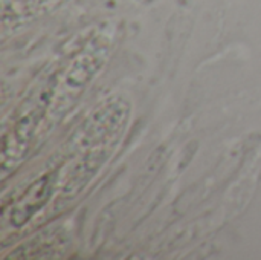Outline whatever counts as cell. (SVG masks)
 <instances>
[{
  "mask_svg": "<svg viewBox=\"0 0 261 260\" xmlns=\"http://www.w3.org/2000/svg\"><path fill=\"white\" fill-rule=\"evenodd\" d=\"M67 0H2V26L8 28L26 25L40 15H44Z\"/></svg>",
  "mask_w": 261,
  "mask_h": 260,
  "instance_id": "3",
  "label": "cell"
},
{
  "mask_svg": "<svg viewBox=\"0 0 261 260\" xmlns=\"http://www.w3.org/2000/svg\"><path fill=\"white\" fill-rule=\"evenodd\" d=\"M128 120V104L118 98L109 100L83 124L73 147L80 152L64 193L75 195L106 162L118 144Z\"/></svg>",
  "mask_w": 261,
  "mask_h": 260,
  "instance_id": "1",
  "label": "cell"
},
{
  "mask_svg": "<svg viewBox=\"0 0 261 260\" xmlns=\"http://www.w3.org/2000/svg\"><path fill=\"white\" fill-rule=\"evenodd\" d=\"M55 80H50V83H46L43 87H40L32 97H29L18 110L12 126L11 132H5L3 135V147H8L11 144V150L3 153V161L11 156H20L26 152V146L31 143L38 123L43 120L44 112L49 109V100L55 93L54 92V83Z\"/></svg>",
  "mask_w": 261,
  "mask_h": 260,
  "instance_id": "2",
  "label": "cell"
},
{
  "mask_svg": "<svg viewBox=\"0 0 261 260\" xmlns=\"http://www.w3.org/2000/svg\"><path fill=\"white\" fill-rule=\"evenodd\" d=\"M54 182L55 175L50 173L38 179L24 192V195L15 202L14 208H11V224L14 227L20 228L34 216L35 211H38L46 204L54 190Z\"/></svg>",
  "mask_w": 261,
  "mask_h": 260,
  "instance_id": "4",
  "label": "cell"
}]
</instances>
